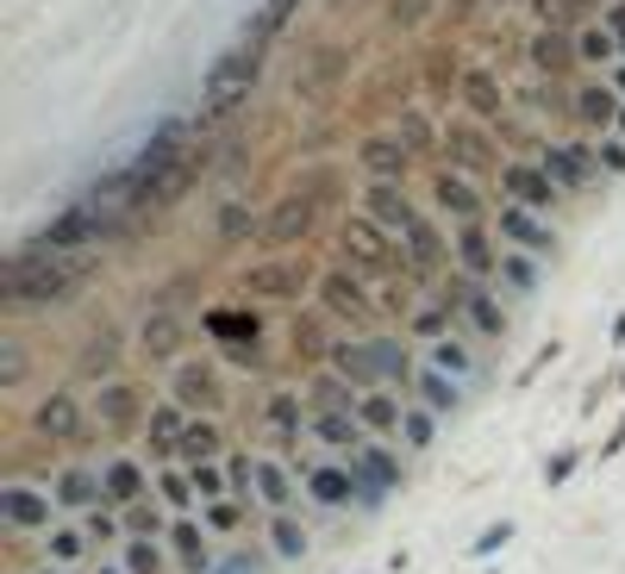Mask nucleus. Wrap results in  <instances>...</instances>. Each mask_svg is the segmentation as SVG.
Wrapping results in <instances>:
<instances>
[{
	"mask_svg": "<svg viewBox=\"0 0 625 574\" xmlns=\"http://www.w3.org/2000/svg\"><path fill=\"white\" fill-rule=\"evenodd\" d=\"M69 275H81V256H63V250L44 238V244L13 256L7 294H13V300H57V294H69Z\"/></svg>",
	"mask_w": 625,
	"mask_h": 574,
	"instance_id": "f257e3e1",
	"label": "nucleus"
},
{
	"mask_svg": "<svg viewBox=\"0 0 625 574\" xmlns=\"http://www.w3.org/2000/svg\"><path fill=\"white\" fill-rule=\"evenodd\" d=\"M169 400L182 406V412H195V419H219L226 412V400H232V387H226V375H219L213 363H176L169 368Z\"/></svg>",
	"mask_w": 625,
	"mask_h": 574,
	"instance_id": "f03ea898",
	"label": "nucleus"
},
{
	"mask_svg": "<svg viewBox=\"0 0 625 574\" xmlns=\"http://www.w3.org/2000/svg\"><path fill=\"white\" fill-rule=\"evenodd\" d=\"M344 256H351L357 268H370V275L407 268V250H394V244H388V225H382V219H370V212L344 219ZM407 275H413V268H407Z\"/></svg>",
	"mask_w": 625,
	"mask_h": 574,
	"instance_id": "7ed1b4c3",
	"label": "nucleus"
},
{
	"mask_svg": "<svg viewBox=\"0 0 625 574\" xmlns=\"http://www.w3.org/2000/svg\"><path fill=\"white\" fill-rule=\"evenodd\" d=\"M51 512H57V494H39L32 481H7V487H0V518H7L20 537H32V531L44 537L51 525H57Z\"/></svg>",
	"mask_w": 625,
	"mask_h": 574,
	"instance_id": "20e7f679",
	"label": "nucleus"
},
{
	"mask_svg": "<svg viewBox=\"0 0 625 574\" xmlns=\"http://www.w3.org/2000/svg\"><path fill=\"white\" fill-rule=\"evenodd\" d=\"M163 543H169V555H176V569H182V574H219V562H226V555H219V543H213V531H207L195 512L176 518Z\"/></svg>",
	"mask_w": 625,
	"mask_h": 574,
	"instance_id": "39448f33",
	"label": "nucleus"
},
{
	"mask_svg": "<svg viewBox=\"0 0 625 574\" xmlns=\"http://www.w3.org/2000/svg\"><path fill=\"white\" fill-rule=\"evenodd\" d=\"M501 194L519 200V207H531V212H557L563 207V188L550 181L545 163H501Z\"/></svg>",
	"mask_w": 625,
	"mask_h": 574,
	"instance_id": "423d86ee",
	"label": "nucleus"
},
{
	"mask_svg": "<svg viewBox=\"0 0 625 574\" xmlns=\"http://www.w3.org/2000/svg\"><path fill=\"white\" fill-rule=\"evenodd\" d=\"M319 307L332 312V319H344V325H375V300L363 294V282H357L351 268H338V275H319Z\"/></svg>",
	"mask_w": 625,
	"mask_h": 574,
	"instance_id": "0eeeda50",
	"label": "nucleus"
},
{
	"mask_svg": "<svg viewBox=\"0 0 625 574\" xmlns=\"http://www.w3.org/2000/svg\"><path fill=\"white\" fill-rule=\"evenodd\" d=\"M494 231H501V244H513V250H531V256H550V250H557V231L545 225V212L519 207V200H507V207H501Z\"/></svg>",
	"mask_w": 625,
	"mask_h": 574,
	"instance_id": "6e6552de",
	"label": "nucleus"
},
{
	"mask_svg": "<svg viewBox=\"0 0 625 574\" xmlns=\"http://www.w3.org/2000/svg\"><path fill=\"white\" fill-rule=\"evenodd\" d=\"M207 325H213L219 344L232 350L238 368L263 363V319H256V312H207Z\"/></svg>",
	"mask_w": 625,
	"mask_h": 574,
	"instance_id": "1a4fd4ad",
	"label": "nucleus"
},
{
	"mask_svg": "<svg viewBox=\"0 0 625 574\" xmlns=\"http://www.w3.org/2000/svg\"><path fill=\"white\" fill-rule=\"evenodd\" d=\"M307 494V481L294 475L282 456H256V487H251V499L263 506V512H294V499Z\"/></svg>",
	"mask_w": 625,
	"mask_h": 574,
	"instance_id": "9d476101",
	"label": "nucleus"
},
{
	"mask_svg": "<svg viewBox=\"0 0 625 574\" xmlns=\"http://www.w3.org/2000/svg\"><path fill=\"white\" fill-rule=\"evenodd\" d=\"M357 419L370 424V438L401 443V424H407V394H394V387H363V394H357Z\"/></svg>",
	"mask_w": 625,
	"mask_h": 574,
	"instance_id": "9b49d317",
	"label": "nucleus"
},
{
	"mask_svg": "<svg viewBox=\"0 0 625 574\" xmlns=\"http://www.w3.org/2000/svg\"><path fill=\"white\" fill-rule=\"evenodd\" d=\"M188 419H195V412H182L176 400H163V406L144 412V450L156 456V468H163V462H182V431H188Z\"/></svg>",
	"mask_w": 625,
	"mask_h": 574,
	"instance_id": "f8f14e48",
	"label": "nucleus"
},
{
	"mask_svg": "<svg viewBox=\"0 0 625 574\" xmlns=\"http://www.w3.org/2000/svg\"><path fill=\"white\" fill-rule=\"evenodd\" d=\"M351 468H357V481H363V499H357V506H375V499L388 494L394 481L407 475V468L394 462V450H388L382 438H370V443H363V450L351 456Z\"/></svg>",
	"mask_w": 625,
	"mask_h": 574,
	"instance_id": "ddd939ff",
	"label": "nucleus"
},
{
	"mask_svg": "<svg viewBox=\"0 0 625 574\" xmlns=\"http://www.w3.org/2000/svg\"><path fill=\"white\" fill-rule=\"evenodd\" d=\"M394 238H401V250H407V268H413V275H431V268L445 263V238H438V225H431L419 207L394 225Z\"/></svg>",
	"mask_w": 625,
	"mask_h": 574,
	"instance_id": "4468645a",
	"label": "nucleus"
},
{
	"mask_svg": "<svg viewBox=\"0 0 625 574\" xmlns=\"http://www.w3.org/2000/svg\"><path fill=\"white\" fill-rule=\"evenodd\" d=\"M100 481H107V506H119V512L156 494V487H151L156 475L138 456H107V462H100Z\"/></svg>",
	"mask_w": 625,
	"mask_h": 574,
	"instance_id": "2eb2a0df",
	"label": "nucleus"
},
{
	"mask_svg": "<svg viewBox=\"0 0 625 574\" xmlns=\"http://www.w3.org/2000/svg\"><path fill=\"white\" fill-rule=\"evenodd\" d=\"M312 443L326 456H357L370 443V424L357 419V412H312Z\"/></svg>",
	"mask_w": 625,
	"mask_h": 574,
	"instance_id": "dca6fc26",
	"label": "nucleus"
},
{
	"mask_svg": "<svg viewBox=\"0 0 625 574\" xmlns=\"http://www.w3.org/2000/svg\"><path fill=\"white\" fill-rule=\"evenodd\" d=\"M569 100H575V119H582L588 132H613V125H619V113H625V100H619V88H613V81H582Z\"/></svg>",
	"mask_w": 625,
	"mask_h": 574,
	"instance_id": "f3484780",
	"label": "nucleus"
},
{
	"mask_svg": "<svg viewBox=\"0 0 625 574\" xmlns=\"http://www.w3.org/2000/svg\"><path fill=\"white\" fill-rule=\"evenodd\" d=\"M51 494H57L63 512H95V506H107V481H100V468H63L57 481H51Z\"/></svg>",
	"mask_w": 625,
	"mask_h": 574,
	"instance_id": "a211bd4d",
	"label": "nucleus"
},
{
	"mask_svg": "<svg viewBox=\"0 0 625 574\" xmlns=\"http://www.w3.org/2000/svg\"><path fill=\"white\" fill-rule=\"evenodd\" d=\"M95 419H100V431H132V424H144L138 387H132V382H100V394H95Z\"/></svg>",
	"mask_w": 625,
	"mask_h": 574,
	"instance_id": "6ab92c4d",
	"label": "nucleus"
},
{
	"mask_svg": "<svg viewBox=\"0 0 625 574\" xmlns=\"http://www.w3.org/2000/svg\"><path fill=\"white\" fill-rule=\"evenodd\" d=\"M457 263L475 275V282H494V268H501V244H494V231L475 219V225H457Z\"/></svg>",
	"mask_w": 625,
	"mask_h": 574,
	"instance_id": "aec40b11",
	"label": "nucleus"
},
{
	"mask_svg": "<svg viewBox=\"0 0 625 574\" xmlns=\"http://www.w3.org/2000/svg\"><path fill=\"white\" fill-rule=\"evenodd\" d=\"M357 156H363V169H370L375 181H401V175H407V163H413V151L401 144V132L363 137V144H357Z\"/></svg>",
	"mask_w": 625,
	"mask_h": 574,
	"instance_id": "412c9836",
	"label": "nucleus"
},
{
	"mask_svg": "<svg viewBox=\"0 0 625 574\" xmlns=\"http://www.w3.org/2000/svg\"><path fill=\"white\" fill-rule=\"evenodd\" d=\"M545 169H550V181H557L563 194H582L588 181H594V169H601V163H594L582 144H545Z\"/></svg>",
	"mask_w": 625,
	"mask_h": 574,
	"instance_id": "4be33fe9",
	"label": "nucleus"
},
{
	"mask_svg": "<svg viewBox=\"0 0 625 574\" xmlns=\"http://www.w3.org/2000/svg\"><path fill=\"white\" fill-rule=\"evenodd\" d=\"M431 207H438V212H450L457 225H475V219H482V194L469 188V175L445 169L438 181H431Z\"/></svg>",
	"mask_w": 625,
	"mask_h": 574,
	"instance_id": "5701e85b",
	"label": "nucleus"
},
{
	"mask_svg": "<svg viewBox=\"0 0 625 574\" xmlns=\"http://www.w3.org/2000/svg\"><path fill=\"white\" fill-rule=\"evenodd\" d=\"M463 387L469 382H457V375H445V368H419V375H413V387H407V400H419V406H431V412H438V419H445V412H457V406H463Z\"/></svg>",
	"mask_w": 625,
	"mask_h": 574,
	"instance_id": "b1692460",
	"label": "nucleus"
},
{
	"mask_svg": "<svg viewBox=\"0 0 625 574\" xmlns=\"http://www.w3.org/2000/svg\"><path fill=\"white\" fill-rule=\"evenodd\" d=\"M531 63H538V76L545 81H563L575 63H582V51H575V38L569 32H557V25H545L538 38H531Z\"/></svg>",
	"mask_w": 625,
	"mask_h": 574,
	"instance_id": "393cba45",
	"label": "nucleus"
},
{
	"mask_svg": "<svg viewBox=\"0 0 625 574\" xmlns=\"http://www.w3.org/2000/svg\"><path fill=\"white\" fill-rule=\"evenodd\" d=\"M463 107L475 119L501 125V119H507V88H501V76H489V69H469V76H463Z\"/></svg>",
	"mask_w": 625,
	"mask_h": 574,
	"instance_id": "a878e982",
	"label": "nucleus"
},
{
	"mask_svg": "<svg viewBox=\"0 0 625 574\" xmlns=\"http://www.w3.org/2000/svg\"><path fill=\"white\" fill-rule=\"evenodd\" d=\"M494 287H501V294H513V300H531V294H538V256H531V250L501 244V268H494Z\"/></svg>",
	"mask_w": 625,
	"mask_h": 574,
	"instance_id": "bb28decb",
	"label": "nucleus"
},
{
	"mask_svg": "<svg viewBox=\"0 0 625 574\" xmlns=\"http://www.w3.org/2000/svg\"><path fill=\"white\" fill-rule=\"evenodd\" d=\"M263 537H270L275 562H300V555L312 550V531H307V518H294V512H270V525H263Z\"/></svg>",
	"mask_w": 625,
	"mask_h": 574,
	"instance_id": "cd10ccee",
	"label": "nucleus"
},
{
	"mask_svg": "<svg viewBox=\"0 0 625 574\" xmlns=\"http://www.w3.org/2000/svg\"><path fill=\"white\" fill-rule=\"evenodd\" d=\"M244 282H251V294H263V300H294V294L307 287V268L300 263H263V268H251Z\"/></svg>",
	"mask_w": 625,
	"mask_h": 574,
	"instance_id": "c85d7f7f",
	"label": "nucleus"
},
{
	"mask_svg": "<svg viewBox=\"0 0 625 574\" xmlns=\"http://www.w3.org/2000/svg\"><path fill=\"white\" fill-rule=\"evenodd\" d=\"M39 431H44V438H57V443L81 438V406H76V394H69V387H57V394L39 406Z\"/></svg>",
	"mask_w": 625,
	"mask_h": 574,
	"instance_id": "c756f323",
	"label": "nucleus"
},
{
	"mask_svg": "<svg viewBox=\"0 0 625 574\" xmlns=\"http://www.w3.org/2000/svg\"><path fill=\"white\" fill-rule=\"evenodd\" d=\"M251 512H256L251 499H207V506H200V525H207L213 537H226V543H232V537L256 531Z\"/></svg>",
	"mask_w": 625,
	"mask_h": 574,
	"instance_id": "7c9ffc66",
	"label": "nucleus"
},
{
	"mask_svg": "<svg viewBox=\"0 0 625 574\" xmlns=\"http://www.w3.org/2000/svg\"><path fill=\"white\" fill-rule=\"evenodd\" d=\"M44 555H51L57 569H76V562L95 555V537L81 531V518H76V525H51V531H44Z\"/></svg>",
	"mask_w": 625,
	"mask_h": 574,
	"instance_id": "2f4dec72",
	"label": "nucleus"
},
{
	"mask_svg": "<svg viewBox=\"0 0 625 574\" xmlns=\"http://www.w3.org/2000/svg\"><path fill=\"white\" fill-rule=\"evenodd\" d=\"M426 363H431V368H445V375H457V382H475V375H482V363H475V350L463 344V331H450V338L426 344Z\"/></svg>",
	"mask_w": 625,
	"mask_h": 574,
	"instance_id": "473e14b6",
	"label": "nucleus"
},
{
	"mask_svg": "<svg viewBox=\"0 0 625 574\" xmlns=\"http://www.w3.org/2000/svg\"><path fill=\"white\" fill-rule=\"evenodd\" d=\"M156 499H163V506H169L176 518H188V512L200 506V494H195V475H188L182 462H163V468H156Z\"/></svg>",
	"mask_w": 625,
	"mask_h": 574,
	"instance_id": "72a5a7b5",
	"label": "nucleus"
},
{
	"mask_svg": "<svg viewBox=\"0 0 625 574\" xmlns=\"http://www.w3.org/2000/svg\"><path fill=\"white\" fill-rule=\"evenodd\" d=\"M125 537H151V543H163V537H169V525H176V512H169V506H163V499H138V506H125Z\"/></svg>",
	"mask_w": 625,
	"mask_h": 574,
	"instance_id": "f704fd0d",
	"label": "nucleus"
},
{
	"mask_svg": "<svg viewBox=\"0 0 625 574\" xmlns=\"http://www.w3.org/2000/svg\"><path fill=\"white\" fill-rule=\"evenodd\" d=\"M307 225H312V200H282V207L263 219V238H270V244H294V238H307Z\"/></svg>",
	"mask_w": 625,
	"mask_h": 574,
	"instance_id": "c9c22d12",
	"label": "nucleus"
},
{
	"mask_svg": "<svg viewBox=\"0 0 625 574\" xmlns=\"http://www.w3.org/2000/svg\"><path fill=\"white\" fill-rule=\"evenodd\" d=\"M445 151H450V163H457V169H489V163H494L489 137L475 132V125H450V132H445Z\"/></svg>",
	"mask_w": 625,
	"mask_h": 574,
	"instance_id": "e433bc0d",
	"label": "nucleus"
},
{
	"mask_svg": "<svg viewBox=\"0 0 625 574\" xmlns=\"http://www.w3.org/2000/svg\"><path fill=\"white\" fill-rule=\"evenodd\" d=\"M219 456H226L219 419H188V431H182V462H219Z\"/></svg>",
	"mask_w": 625,
	"mask_h": 574,
	"instance_id": "4c0bfd02",
	"label": "nucleus"
},
{
	"mask_svg": "<svg viewBox=\"0 0 625 574\" xmlns=\"http://www.w3.org/2000/svg\"><path fill=\"white\" fill-rule=\"evenodd\" d=\"M132 574H182L169 543H151V537H125V555H119Z\"/></svg>",
	"mask_w": 625,
	"mask_h": 574,
	"instance_id": "58836bf2",
	"label": "nucleus"
},
{
	"mask_svg": "<svg viewBox=\"0 0 625 574\" xmlns=\"http://www.w3.org/2000/svg\"><path fill=\"white\" fill-rule=\"evenodd\" d=\"M438 443V412L407 400V424H401V450H431Z\"/></svg>",
	"mask_w": 625,
	"mask_h": 574,
	"instance_id": "ea45409f",
	"label": "nucleus"
},
{
	"mask_svg": "<svg viewBox=\"0 0 625 574\" xmlns=\"http://www.w3.org/2000/svg\"><path fill=\"white\" fill-rule=\"evenodd\" d=\"M182 468L195 475L200 506H207V499H238V494H232V475H226V462H182Z\"/></svg>",
	"mask_w": 625,
	"mask_h": 574,
	"instance_id": "a19ab883",
	"label": "nucleus"
},
{
	"mask_svg": "<svg viewBox=\"0 0 625 574\" xmlns=\"http://www.w3.org/2000/svg\"><path fill=\"white\" fill-rule=\"evenodd\" d=\"M575 51H582V63H613L619 57V38H613L606 25H582V32H575Z\"/></svg>",
	"mask_w": 625,
	"mask_h": 574,
	"instance_id": "79ce46f5",
	"label": "nucleus"
},
{
	"mask_svg": "<svg viewBox=\"0 0 625 574\" xmlns=\"http://www.w3.org/2000/svg\"><path fill=\"white\" fill-rule=\"evenodd\" d=\"M81 531L95 537V550H100V543L125 537V518H119V506H95V512H81Z\"/></svg>",
	"mask_w": 625,
	"mask_h": 574,
	"instance_id": "37998d69",
	"label": "nucleus"
},
{
	"mask_svg": "<svg viewBox=\"0 0 625 574\" xmlns=\"http://www.w3.org/2000/svg\"><path fill=\"white\" fill-rule=\"evenodd\" d=\"M275 550H251V543H238V550H226V562H219V574H263L270 569Z\"/></svg>",
	"mask_w": 625,
	"mask_h": 574,
	"instance_id": "c03bdc74",
	"label": "nucleus"
},
{
	"mask_svg": "<svg viewBox=\"0 0 625 574\" xmlns=\"http://www.w3.org/2000/svg\"><path fill=\"white\" fill-rule=\"evenodd\" d=\"M531 7H538V20L557 25V32H569V25L582 20V0H531Z\"/></svg>",
	"mask_w": 625,
	"mask_h": 574,
	"instance_id": "a18cd8bd",
	"label": "nucleus"
},
{
	"mask_svg": "<svg viewBox=\"0 0 625 574\" xmlns=\"http://www.w3.org/2000/svg\"><path fill=\"white\" fill-rule=\"evenodd\" d=\"M176 338H182V325L169 319V312H156L151 325H144V350H156V356H163V350H176Z\"/></svg>",
	"mask_w": 625,
	"mask_h": 574,
	"instance_id": "49530a36",
	"label": "nucleus"
},
{
	"mask_svg": "<svg viewBox=\"0 0 625 574\" xmlns=\"http://www.w3.org/2000/svg\"><path fill=\"white\" fill-rule=\"evenodd\" d=\"M256 231V219L244 207H219V238H251Z\"/></svg>",
	"mask_w": 625,
	"mask_h": 574,
	"instance_id": "de8ad7c7",
	"label": "nucleus"
},
{
	"mask_svg": "<svg viewBox=\"0 0 625 574\" xmlns=\"http://www.w3.org/2000/svg\"><path fill=\"white\" fill-rule=\"evenodd\" d=\"M594 163H601L606 175H625V137H601V151H594Z\"/></svg>",
	"mask_w": 625,
	"mask_h": 574,
	"instance_id": "09e8293b",
	"label": "nucleus"
},
{
	"mask_svg": "<svg viewBox=\"0 0 625 574\" xmlns=\"http://www.w3.org/2000/svg\"><path fill=\"white\" fill-rule=\"evenodd\" d=\"M401 144H407V151H426V144H431V125L419 113H407V119H401Z\"/></svg>",
	"mask_w": 625,
	"mask_h": 574,
	"instance_id": "8fccbe9b",
	"label": "nucleus"
},
{
	"mask_svg": "<svg viewBox=\"0 0 625 574\" xmlns=\"http://www.w3.org/2000/svg\"><path fill=\"white\" fill-rule=\"evenodd\" d=\"M20 368H25L20 344H7V350H0V382H20Z\"/></svg>",
	"mask_w": 625,
	"mask_h": 574,
	"instance_id": "3c124183",
	"label": "nucleus"
},
{
	"mask_svg": "<svg viewBox=\"0 0 625 574\" xmlns=\"http://www.w3.org/2000/svg\"><path fill=\"white\" fill-rule=\"evenodd\" d=\"M606 32H613V38H619V57H625V0H613V7H606Z\"/></svg>",
	"mask_w": 625,
	"mask_h": 574,
	"instance_id": "603ef678",
	"label": "nucleus"
},
{
	"mask_svg": "<svg viewBox=\"0 0 625 574\" xmlns=\"http://www.w3.org/2000/svg\"><path fill=\"white\" fill-rule=\"evenodd\" d=\"M382 307H388V312H407V287H382Z\"/></svg>",
	"mask_w": 625,
	"mask_h": 574,
	"instance_id": "864d4df0",
	"label": "nucleus"
},
{
	"mask_svg": "<svg viewBox=\"0 0 625 574\" xmlns=\"http://www.w3.org/2000/svg\"><path fill=\"white\" fill-rule=\"evenodd\" d=\"M95 574H132V569H125V562H100Z\"/></svg>",
	"mask_w": 625,
	"mask_h": 574,
	"instance_id": "5fc2aeb1",
	"label": "nucleus"
},
{
	"mask_svg": "<svg viewBox=\"0 0 625 574\" xmlns=\"http://www.w3.org/2000/svg\"><path fill=\"white\" fill-rule=\"evenodd\" d=\"M613 88H619V100H625V63H619V69H613Z\"/></svg>",
	"mask_w": 625,
	"mask_h": 574,
	"instance_id": "6e6d98bb",
	"label": "nucleus"
},
{
	"mask_svg": "<svg viewBox=\"0 0 625 574\" xmlns=\"http://www.w3.org/2000/svg\"><path fill=\"white\" fill-rule=\"evenodd\" d=\"M32 574H69V569H57V562H44V569H32Z\"/></svg>",
	"mask_w": 625,
	"mask_h": 574,
	"instance_id": "4d7b16f0",
	"label": "nucleus"
},
{
	"mask_svg": "<svg viewBox=\"0 0 625 574\" xmlns=\"http://www.w3.org/2000/svg\"><path fill=\"white\" fill-rule=\"evenodd\" d=\"M613 132H619V137H625V113H619V125H613Z\"/></svg>",
	"mask_w": 625,
	"mask_h": 574,
	"instance_id": "13d9d810",
	"label": "nucleus"
},
{
	"mask_svg": "<svg viewBox=\"0 0 625 574\" xmlns=\"http://www.w3.org/2000/svg\"><path fill=\"white\" fill-rule=\"evenodd\" d=\"M606 7H613V0H606Z\"/></svg>",
	"mask_w": 625,
	"mask_h": 574,
	"instance_id": "bf43d9fd",
	"label": "nucleus"
}]
</instances>
